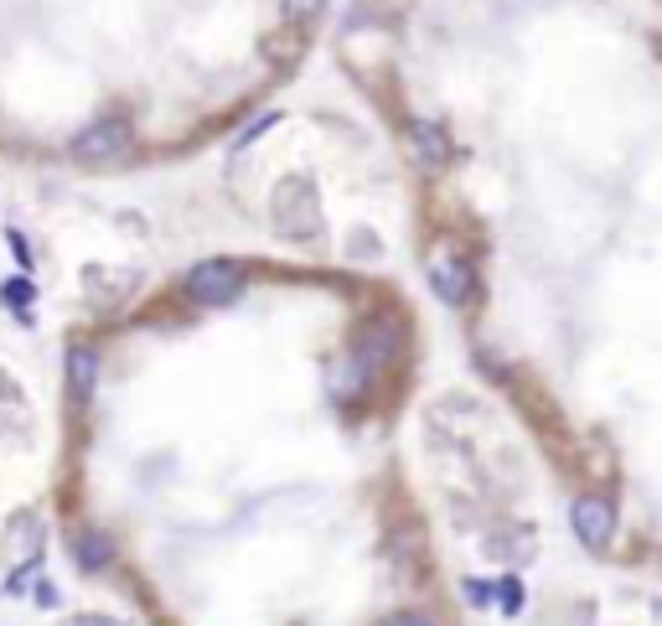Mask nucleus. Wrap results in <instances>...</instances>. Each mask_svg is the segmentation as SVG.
Here are the masks:
<instances>
[{
  "mask_svg": "<svg viewBox=\"0 0 662 626\" xmlns=\"http://www.w3.org/2000/svg\"><path fill=\"white\" fill-rule=\"evenodd\" d=\"M124 145H130V125H124V119H99V125H88L84 136L73 140V155H78L84 166H99V161L124 155Z\"/></svg>",
  "mask_w": 662,
  "mask_h": 626,
  "instance_id": "7ed1b4c3",
  "label": "nucleus"
},
{
  "mask_svg": "<svg viewBox=\"0 0 662 626\" xmlns=\"http://www.w3.org/2000/svg\"><path fill=\"white\" fill-rule=\"evenodd\" d=\"M94 378H99V357L88 353V347H73L68 353V384L78 399H88L94 393Z\"/></svg>",
  "mask_w": 662,
  "mask_h": 626,
  "instance_id": "0eeeda50",
  "label": "nucleus"
},
{
  "mask_svg": "<svg viewBox=\"0 0 662 626\" xmlns=\"http://www.w3.org/2000/svg\"><path fill=\"white\" fill-rule=\"evenodd\" d=\"M409 155L420 161L425 171H441L451 161V140H445L441 125H430V119H414L409 125Z\"/></svg>",
  "mask_w": 662,
  "mask_h": 626,
  "instance_id": "423d86ee",
  "label": "nucleus"
},
{
  "mask_svg": "<svg viewBox=\"0 0 662 626\" xmlns=\"http://www.w3.org/2000/svg\"><path fill=\"white\" fill-rule=\"evenodd\" d=\"M6 295H11V301H32V285H26V280H11V285H6Z\"/></svg>",
  "mask_w": 662,
  "mask_h": 626,
  "instance_id": "9d476101",
  "label": "nucleus"
},
{
  "mask_svg": "<svg viewBox=\"0 0 662 626\" xmlns=\"http://www.w3.org/2000/svg\"><path fill=\"white\" fill-rule=\"evenodd\" d=\"M383 626H430L425 616H393V622H383Z\"/></svg>",
  "mask_w": 662,
  "mask_h": 626,
  "instance_id": "9b49d317",
  "label": "nucleus"
},
{
  "mask_svg": "<svg viewBox=\"0 0 662 626\" xmlns=\"http://www.w3.org/2000/svg\"><path fill=\"white\" fill-rule=\"evenodd\" d=\"M280 6H285V17H290V21H311V17H322L326 0H280Z\"/></svg>",
  "mask_w": 662,
  "mask_h": 626,
  "instance_id": "1a4fd4ad",
  "label": "nucleus"
},
{
  "mask_svg": "<svg viewBox=\"0 0 662 626\" xmlns=\"http://www.w3.org/2000/svg\"><path fill=\"white\" fill-rule=\"evenodd\" d=\"M569 524H575V533L590 543V549H600V543L611 539L616 512H611V503H606V497H579L575 508H569Z\"/></svg>",
  "mask_w": 662,
  "mask_h": 626,
  "instance_id": "20e7f679",
  "label": "nucleus"
},
{
  "mask_svg": "<svg viewBox=\"0 0 662 626\" xmlns=\"http://www.w3.org/2000/svg\"><path fill=\"white\" fill-rule=\"evenodd\" d=\"M430 285H435V295H441L445 305H460L466 295H471V265L456 259V255L430 259Z\"/></svg>",
  "mask_w": 662,
  "mask_h": 626,
  "instance_id": "39448f33",
  "label": "nucleus"
},
{
  "mask_svg": "<svg viewBox=\"0 0 662 626\" xmlns=\"http://www.w3.org/2000/svg\"><path fill=\"white\" fill-rule=\"evenodd\" d=\"M73 559H78L84 570H104V564H109V539H104V533H78V539H73Z\"/></svg>",
  "mask_w": 662,
  "mask_h": 626,
  "instance_id": "6e6552de",
  "label": "nucleus"
},
{
  "mask_svg": "<svg viewBox=\"0 0 662 626\" xmlns=\"http://www.w3.org/2000/svg\"><path fill=\"white\" fill-rule=\"evenodd\" d=\"M274 223H280V234H295V238H311L322 228V203H316V186L311 182H285L274 192Z\"/></svg>",
  "mask_w": 662,
  "mask_h": 626,
  "instance_id": "f257e3e1",
  "label": "nucleus"
},
{
  "mask_svg": "<svg viewBox=\"0 0 662 626\" xmlns=\"http://www.w3.org/2000/svg\"><path fill=\"white\" fill-rule=\"evenodd\" d=\"M238 290H243V265H238V259H203V265H192V274H187V295L203 305L234 301Z\"/></svg>",
  "mask_w": 662,
  "mask_h": 626,
  "instance_id": "f03ea898",
  "label": "nucleus"
}]
</instances>
